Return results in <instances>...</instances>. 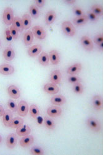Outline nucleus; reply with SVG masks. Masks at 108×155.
<instances>
[{
	"mask_svg": "<svg viewBox=\"0 0 108 155\" xmlns=\"http://www.w3.org/2000/svg\"><path fill=\"white\" fill-rule=\"evenodd\" d=\"M8 106L11 110L12 112H16L17 110V105L15 101L12 99H9L8 101Z\"/></svg>",
	"mask_w": 108,
	"mask_h": 155,
	"instance_id": "nucleus-37",
	"label": "nucleus"
},
{
	"mask_svg": "<svg viewBox=\"0 0 108 155\" xmlns=\"http://www.w3.org/2000/svg\"><path fill=\"white\" fill-rule=\"evenodd\" d=\"M12 26L14 27L17 30L18 32H22L24 29L23 26V23L22 19L18 16H16L14 18V20H13L12 22Z\"/></svg>",
	"mask_w": 108,
	"mask_h": 155,
	"instance_id": "nucleus-22",
	"label": "nucleus"
},
{
	"mask_svg": "<svg viewBox=\"0 0 108 155\" xmlns=\"http://www.w3.org/2000/svg\"><path fill=\"white\" fill-rule=\"evenodd\" d=\"M47 114L51 117H57L62 114V109L61 107L56 106H52L47 109Z\"/></svg>",
	"mask_w": 108,
	"mask_h": 155,
	"instance_id": "nucleus-11",
	"label": "nucleus"
},
{
	"mask_svg": "<svg viewBox=\"0 0 108 155\" xmlns=\"http://www.w3.org/2000/svg\"><path fill=\"white\" fill-rule=\"evenodd\" d=\"M42 50V46L39 44H36L28 49V54L32 57H34L40 54Z\"/></svg>",
	"mask_w": 108,
	"mask_h": 155,
	"instance_id": "nucleus-19",
	"label": "nucleus"
},
{
	"mask_svg": "<svg viewBox=\"0 0 108 155\" xmlns=\"http://www.w3.org/2000/svg\"><path fill=\"white\" fill-rule=\"evenodd\" d=\"M14 18V12H13L12 9L11 7L6 8L3 15V22H5V24L7 25H10L12 24Z\"/></svg>",
	"mask_w": 108,
	"mask_h": 155,
	"instance_id": "nucleus-2",
	"label": "nucleus"
},
{
	"mask_svg": "<svg viewBox=\"0 0 108 155\" xmlns=\"http://www.w3.org/2000/svg\"><path fill=\"white\" fill-rule=\"evenodd\" d=\"M44 91L49 94H56L59 91V87L57 84L53 83H47L43 87Z\"/></svg>",
	"mask_w": 108,
	"mask_h": 155,
	"instance_id": "nucleus-9",
	"label": "nucleus"
},
{
	"mask_svg": "<svg viewBox=\"0 0 108 155\" xmlns=\"http://www.w3.org/2000/svg\"><path fill=\"white\" fill-rule=\"evenodd\" d=\"M2 137L1 135H0V143H1V142H2Z\"/></svg>",
	"mask_w": 108,
	"mask_h": 155,
	"instance_id": "nucleus-45",
	"label": "nucleus"
},
{
	"mask_svg": "<svg viewBox=\"0 0 108 155\" xmlns=\"http://www.w3.org/2000/svg\"><path fill=\"white\" fill-rule=\"evenodd\" d=\"M34 141V138L32 135H26L24 136L22 139L20 140V145L22 147L26 148V147H29L31 145L33 144Z\"/></svg>",
	"mask_w": 108,
	"mask_h": 155,
	"instance_id": "nucleus-13",
	"label": "nucleus"
},
{
	"mask_svg": "<svg viewBox=\"0 0 108 155\" xmlns=\"http://www.w3.org/2000/svg\"><path fill=\"white\" fill-rule=\"evenodd\" d=\"M32 33L33 36L40 40H43L46 36V32L45 30L40 25H35L32 28Z\"/></svg>",
	"mask_w": 108,
	"mask_h": 155,
	"instance_id": "nucleus-4",
	"label": "nucleus"
},
{
	"mask_svg": "<svg viewBox=\"0 0 108 155\" xmlns=\"http://www.w3.org/2000/svg\"><path fill=\"white\" fill-rule=\"evenodd\" d=\"M64 2L68 3V4H73L75 2V0H65Z\"/></svg>",
	"mask_w": 108,
	"mask_h": 155,
	"instance_id": "nucleus-43",
	"label": "nucleus"
},
{
	"mask_svg": "<svg viewBox=\"0 0 108 155\" xmlns=\"http://www.w3.org/2000/svg\"><path fill=\"white\" fill-rule=\"evenodd\" d=\"M56 18V13L55 11L53 10H50L49 11L45 17V21L47 25H50L54 21H55Z\"/></svg>",
	"mask_w": 108,
	"mask_h": 155,
	"instance_id": "nucleus-24",
	"label": "nucleus"
},
{
	"mask_svg": "<svg viewBox=\"0 0 108 155\" xmlns=\"http://www.w3.org/2000/svg\"><path fill=\"white\" fill-rule=\"evenodd\" d=\"M73 91L77 94H81L84 92V86L81 84V83H77L75 84H74V86L72 87Z\"/></svg>",
	"mask_w": 108,
	"mask_h": 155,
	"instance_id": "nucleus-32",
	"label": "nucleus"
},
{
	"mask_svg": "<svg viewBox=\"0 0 108 155\" xmlns=\"http://www.w3.org/2000/svg\"><path fill=\"white\" fill-rule=\"evenodd\" d=\"M3 57L7 61H11L15 57V52L12 47H8L3 51Z\"/></svg>",
	"mask_w": 108,
	"mask_h": 155,
	"instance_id": "nucleus-20",
	"label": "nucleus"
},
{
	"mask_svg": "<svg viewBox=\"0 0 108 155\" xmlns=\"http://www.w3.org/2000/svg\"><path fill=\"white\" fill-rule=\"evenodd\" d=\"M49 60L52 64H58L60 61V56L58 51L53 50H51L49 54Z\"/></svg>",
	"mask_w": 108,
	"mask_h": 155,
	"instance_id": "nucleus-21",
	"label": "nucleus"
},
{
	"mask_svg": "<svg viewBox=\"0 0 108 155\" xmlns=\"http://www.w3.org/2000/svg\"><path fill=\"white\" fill-rule=\"evenodd\" d=\"M62 29L63 32L67 36L72 37L75 34V29L70 21H64L62 23Z\"/></svg>",
	"mask_w": 108,
	"mask_h": 155,
	"instance_id": "nucleus-1",
	"label": "nucleus"
},
{
	"mask_svg": "<svg viewBox=\"0 0 108 155\" xmlns=\"http://www.w3.org/2000/svg\"><path fill=\"white\" fill-rule=\"evenodd\" d=\"M89 19L87 16V15H85L81 16H78L75 18L73 19V22L75 25H77V26H81V25H85L88 21Z\"/></svg>",
	"mask_w": 108,
	"mask_h": 155,
	"instance_id": "nucleus-23",
	"label": "nucleus"
},
{
	"mask_svg": "<svg viewBox=\"0 0 108 155\" xmlns=\"http://www.w3.org/2000/svg\"><path fill=\"white\" fill-rule=\"evenodd\" d=\"M38 61L40 64H42L43 66L48 65L49 62V55L47 53L45 52V51H43V52L40 54L38 57Z\"/></svg>",
	"mask_w": 108,
	"mask_h": 155,
	"instance_id": "nucleus-26",
	"label": "nucleus"
},
{
	"mask_svg": "<svg viewBox=\"0 0 108 155\" xmlns=\"http://www.w3.org/2000/svg\"><path fill=\"white\" fill-rule=\"evenodd\" d=\"M44 124L45 127L48 129H49V130H54L56 127L55 122L53 121V120H52L48 117H45Z\"/></svg>",
	"mask_w": 108,
	"mask_h": 155,
	"instance_id": "nucleus-31",
	"label": "nucleus"
},
{
	"mask_svg": "<svg viewBox=\"0 0 108 155\" xmlns=\"http://www.w3.org/2000/svg\"><path fill=\"white\" fill-rule=\"evenodd\" d=\"M35 3L38 7L42 8L44 6V5L45 3V0H36Z\"/></svg>",
	"mask_w": 108,
	"mask_h": 155,
	"instance_id": "nucleus-41",
	"label": "nucleus"
},
{
	"mask_svg": "<svg viewBox=\"0 0 108 155\" xmlns=\"http://www.w3.org/2000/svg\"><path fill=\"white\" fill-rule=\"evenodd\" d=\"M91 11L98 16H102L103 15V8L101 5L94 4L91 6Z\"/></svg>",
	"mask_w": 108,
	"mask_h": 155,
	"instance_id": "nucleus-28",
	"label": "nucleus"
},
{
	"mask_svg": "<svg viewBox=\"0 0 108 155\" xmlns=\"http://www.w3.org/2000/svg\"><path fill=\"white\" fill-rule=\"evenodd\" d=\"M94 42L97 45L103 43V35L102 33L97 34L94 38Z\"/></svg>",
	"mask_w": 108,
	"mask_h": 155,
	"instance_id": "nucleus-39",
	"label": "nucleus"
},
{
	"mask_svg": "<svg viewBox=\"0 0 108 155\" xmlns=\"http://www.w3.org/2000/svg\"><path fill=\"white\" fill-rule=\"evenodd\" d=\"M33 34L32 31H28L24 34V42L25 45H30L32 44L33 41Z\"/></svg>",
	"mask_w": 108,
	"mask_h": 155,
	"instance_id": "nucleus-25",
	"label": "nucleus"
},
{
	"mask_svg": "<svg viewBox=\"0 0 108 155\" xmlns=\"http://www.w3.org/2000/svg\"><path fill=\"white\" fill-rule=\"evenodd\" d=\"M72 11L74 12V13L77 16V17L81 16H83V15H85L84 10L77 6H74L72 8Z\"/></svg>",
	"mask_w": 108,
	"mask_h": 155,
	"instance_id": "nucleus-35",
	"label": "nucleus"
},
{
	"mask_svg": "<svg viewBox=\"0 0 108 155\" xmlns=\"http://www.w3.org/2000/svg\"><path fill=\"white\" fill-rule=\"evenodd\" d=\"M22 21L23 26L24 29H28L31 27L32 19H31V16L29 15L28 14L24 15L22 16Z\"/></svg>",
	"mask_w": 108,
	"mask_h": 155,
	"instance_id": "nucleus-27",
	"label": "nucleus"
},
{
	"mask_svg": "<svg viewBox=\"0 0 108 155\" xmlns=\"http://www.w3.org/2000/svg\"><path fill=\"white\" fill-rule=\"evenodd\" d=\"M87 126L94 132H98L101 130V126L100 122L94 117H91L87 120Z\"/></svg>",
	"mask_w": 108,
	"mask_h": 155,
	"instance_id": "nucleus-3",
	"label": "nucleus"
},
{
	"mask_svg": "<svg viewBox=\"0 0 108 155\" xmlns=\"http://www.w3.org/2000/svg\"><path fill=\"white\" fill-rule=\"evenodd\" d=\"M68 81L71 84H75L77 83H81L82 81V79L79 78L77 76L75 75H71L68 78Z\"/></svg>",
	"mask_w": 108,
	"mask_h": 155,
	"instance_id": "nucleus-38",
	"label": "nucleus"
},
{
	"mask_svg": "<svg viewBox=\"0 0 108 155\" xmlns=\"http://www.w3.org/2000/svg\"><path fill=\"white\" fill-rule=\"evenodd\" d=\"M29 110L30 111V115L33 118L37 117L38 116L40 115V110H39L38 107L35 104L31 105L30 107V109Z\"/></svg>",
	"mask_w": 108,
	"mask_h": 155,
	"instance_id": "nucleus-33",
	"label": "nucleus"
},
{
	"mask_svg": "<svg viewBox=\"0 0 108 155\" xmlns=\"http://www.w3.org/2000/svg\"><path fill=\"white\" fill-rule=\"evenodd\" d=\"M8 93L11 97L14 99H19L21 96L19 89L15 85H10L8 87Z\"/></svg>",
	"mask_w": 108,
	"mask_h": 155,
	"instance_id": "nucleus-8",
	"label": "nucleus"
},
{
	"mask_svg": "<svg viewBox=\"0 0 108 155\" xmlns=\"http://www.w3.org/2000/svg\"><path fill=\"white\" fill-rule=\"evenodd\" d=\"M29 11H30V14L32 18L37 19L40 16V12L38 8L36 5H32L30 7Z\"/></svg>",
	"mask_w": 108,
	"mask_h": 155,
	"instance_id": "nucleus-29",
	"label": "nucleus"
},
{
	"mask_svg": "<svg viewBox=\"0 0 108 155\" xmlns=\"http://www.w3.org/2000/svg\"><path fill=\"white\" fill-rule=\"evenodd\" d=\"M17 142V137L15 134H10L6 139V146L9 149L15 148Z\"/></svg>",
	"mask_w": 108,
	"mask_h": 155,
	"instance_id": "nucleus-12",
	"label": "nucleus"
},
{
	"mask_svg": "<svg viewBox=\"0 0 108 155\" xmlns=\"http://www.w3.org/2000/svg\"><path fill=\"white\" fill-rule=\"evenodd\" d=\"M82 64L80 63H77L72 64V65L70 66L67 68V74H69L70 75H75L80 72V71L82 70Z\"/></svg>",
	"mask_w": 108,
	"mask_h": 155,
	"instance_id": "nucleus-16",
	"label": "nucleus"
},
{
	"mask_svg": "<svg viewBox=\"0 0 108 155\" xmlns=\"http://www.w3.org/2000/svg\"><path fill=\"white\" fill-rule=\"evenodd\" d=\"M23 124H24V120L19 117H16L14 119H12L10 127L12 128H17L23 125Z\"/></svg>",
	"mask_w": 108,
	"mask_h": 155,
	"instance_id": "nucleus-30",
	"label": "nucleus"
},
{
	"mask_svg": "<svg viewBox=\"0 0 108 155\" xmlns=\"http://www.w3.org/2000/svg\"><path fill=\"white\" fill-rule=\"evenodd\" d=\"M92 105L94 109L97 110H101L103 108V97L100 95L93 96L92 99Z\"/></svg>",
	"mask_w": 108,
	"mask_h": 155,
	"instance_id": "nucleus-7",
	"label": "nucleus"
},
{
	"mask_svg": "<svg viewBox=\"0 0 108 155\" xmlns=\"http://www.w3.org/2000/svg\"><path fill=\"white\" fill-rule=\"evenodd\" d=\"M80 42L83 47L87 51H91L93 49L94 45H93V42L91 41V38L87 36V35H84L80 39Z\"/></svg>",
	"mask_w": 108,
	"mask_h": 155,
	"instance_id": "nucleus-6",
	"label": "nucleus"
},
{
	"mask_svg": "<svg viewBox=\"0 0 108 155\" xmlns=\"http://www.w3.org/2000/svg\"><path fill=\"white\" fill-rule=\"evenodd\" d=\"M98 48H99L100 50L102 51L103 49V43L98 45Z\"/></svg>",
	"mask_w": 108,
	"mask_h": 155,
	"instance_id": "nucleus-44",
	"label": "nucleus"
},
{
	"mask_svg": "<svg viewBox=\"0 0 108 155\" xmlns=\"http://www.w3.org/2000/svg\"><path fill=\"white\" fill-rule=\"evenodd\" d=\"M87 16L88 19L91 21V22H97L99 19V16H98L97 15L94 13L93 12H92L91 10H89L87 11Z\"/></svg>",
	"mask_w": 108,
	"mask_h": 155,
	"instance_id": "nucleus-36",
	"label": "nucleus"
},
{
	"mask_svg": "<svg viewBox=\"0 0 108 155\" xmlns=\"http://www.w3.org/2000/svg\"><path fill=\"white\" fill-rule=\"evenodd\" d=\"M51 102L55 106H62L66 102V99L62 95H55L51 97Z\"/></svg>",
	"mask_w": 108,
	"mask_h": 155,
	"instance_id": "nucleus-17",
	"label": "nucleus"
},
{
	"mask_svg": "<svg viewBox=\"0 0 108 155\" xmlns=\"http://www.w3.org/2000/svg\"><path fill=\"white\" fill-rule=\"evenodd\" d=\"M14 67L9 64H3L0 65V74L10 75L14 73Z\"/></svg>",
	"mask_w": 108,
	"mask_h": 155,
	"instance_id": "nucleus-10",
	"label": "nucleus"
},
{
	"mask_svg": "<svg viewBox=\"0 0 108 155\" xmlns=\"http://www.w3.org/2000/svg\"><path fill=\"white\" fill-rule=\"evenodd\" d=\"M16 133L21 137L28 135L31 133V128L27 125H22L16 128Z\"/></svg>",
	"mask_w": 108,
	"mask_h": 155,
	"instance_id": "nucleus-14",
	"label": "nucleus"
},
{
	"mask_svg": "<svg viewBox=\"0 0 108 155\" xmlns=\"http://www.w3.org/2000/svg\"><path fill=\"white\" fill-rule=\"evenodd\" d=\"M30 153L33 155H43L45 154V152L41 147L35 146L31 148Z\"/></svg>",
	"mask_w": 108,
	"mask_h": 155,
	"instance_id": "nucleus-34",
	"label": "nucleus"
},
{
	"mask_svg": "<svg viewBox=\"0 0 108 155\" xmlns=\"http://www.w3.org/2000/svg\"><path fill=\"white\" fill-rule=\"evenodd\" d=\"M12 114L10 110H6L3 115V122L6 127H10L12 120Z\"/></svg>",
	"mask_w": 108,
	"mask_h": 155,
	"instance_id": "nucleus-18",
	"label": "nucleus"
},
{
	"mask_svg": "<svg viewBox=\"0 0 108 155\" xmlns=\"http://www.w3.org/2000/svg\"><path fill=\"white\" fill-rule=\"evenodd\" d=\"M9 31L11 32V35L13 37V38H14V39H17V38H18V35H19L17 30L14 27L12 26V25H11L9 28Z\"/></svg>",
	"mask_w": 108,
	"mask_h": 155,
	"instance_id": "nucleus-40",
	"label": "nucleus"
},
{
	"mask_svg": "<svg viewBox=\"0 0 108 155\" xmlns=\"http://www.w3.org/2000/svg\"><path fill=\"white\" fill-rule=\"evenodd\" d=\"M29 110V105L26 101H21L19 102L17 105V112L20 116H21V117H25L27 114Z\"/></svg>",
	"mask_w": 108,
	"mask_h": 155,
	"instance_id": "nucleus-5",
	"label": "nucleus"
},
{
	"mask_svg": "<svg viewBox=\"0 0 108 155\" xmlns=\"http://www.w3.org/2000/svg\"><path fill=\"white\" fill-rule=\"evenodd\" d=\"M62 78L61 73L59 70H56L53 71L50 75V81L51 83L55 84H58L60 83Z\"/></svg>",
	"mask_w": 108,
	"mask_h": 155,
	"instance_id": "nucleus-15",
	"label": "nucleus"
},
{
	"mask_svg": "<svg viewBox=\"0 0 108 155\" xmlns=\"http://www.w3.org/2000/svg\"><path fill=\"white\" fill-rule=\"evenodd\" d=\"M0 47H1V42H0Z\"/></svg>",
	"mask_w": 108,
	"mask_h": 155,
	"instance_id": "nucleus-46",
	"label": "nucleus"
},
{
	"mask_svg": "<svg viewBox=\"0 0 108 155\" xmlns=\"http://www.w3.org/2000/svg\"><path fill=\"white\" fill-rule=\"evenodd\" d=\"M4 112H5L4 108H3V107L1 104H0V117H2V116H3Z\"/></svg>",
	"mask_w": 108,
	"mask_h": 155,
	"instance_id": "nucleus-42",
	"label": "nucleus"
}]
</instances>
